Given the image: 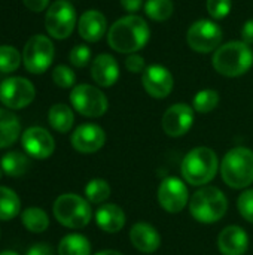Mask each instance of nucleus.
Instances as JSON below:
<instances>
[{"label": "nucleus", "instance_id": "1", "mask_svg": "<svg viewBox=\"0 0 253 255\" xmlns=\"http://www.w3.org/2000/svg\"><path fill=\"white\" fill-rule=\"evenodd\" d=\"M151 37L148 22L139 15H127L116 19L107 33V42L112 49L121 54H136L146 46Z\"/></svg>", "mask_w": 253, "mask_h": 255}, {"label": "nucleus", "instance_id": "2", "mask_svg": "<svg viewBox=\"0 0 253 255\" xmlns=\"http://www.w3.org/2000/svg\"><path fill=\"white\" fill-rule=\"evenodd\" d=\"M212 64L215 70L224 76H242L253 66L252 48L243 40H231L224 43L215 51Z\"/></svg>", "mask_w": 253, "mask_h": 255}, {"label": "nucleus", "instance_id": "3", "mask_svg": "<svg viewBox=\"0 0 253 255\" xmlns=\"http://www.w3.org/2000/svg\"><path fill=\"white\" fill-rule=\"evenodd\" d=\"M219 167L218 154L207 146H197L191 149L182 160V176L194 187H206L216 176Z\"/></svg>", "mask_w": 253, "mask_h": 255}, {"label": "nucleus", "instance_id": "4", "mask_svg": "<svg viewBox=\"0 0 253 255\" xmlns=\"http://www.w3.org/2000/svg\"><path fill=\"white\" fill-rule=\"evenodd\" d=\"M221 175L224 182L234 188L243 190L253 182V151L245 146L230 149L222 160Z\"/></svg>", "mask_w": 253, "mask_h": 255}, {"label": "nucleus", "instance_id": "5", "mask_svg": "<svg viewBox=\"0 0 253 255\" xmlns=\"http://www.w3.org/2000/svg\"><path fill=\"white\" fill-rule=\"evenodd\" d=\"M228 211V200L218 187H203L192 194L189 212L201 224L221 221Z\"/></svg>", "mask_w": 253, "mask_h": 255}, {"label": "nucleus", "instance_id": "6", "mask_svg": "<svg viewBox=\"0 0 253 255\" xmlns=\"http://www.w3.org/2000/svg\"><path fill=\"white\" fill-rule=\"evenodd\" d=\"M54 217L55 220L67 229H84L89 224L92 211L89 202L78 194L67 193L61 194L54 202Z\"/></svg>", "mask_w": 253, "mask_h": 255}, {"label": "nucleus", "instance_id": "7", "mask_svg": "<svg viewBox=\"0 0 253 255\" xmlns=\"http://www.w3.org/2000/svg\"><path fill=\"white\" fill-rule=\"evenodd\" d=\"M70 103L76 112L88 118L103 117L109 108V102L104 93L89 84L75 85L70 93Z\"/></svg>", "mask_w": 253, "mask_h": 255}, {"label": "nucleus", "instance_id": "8", "mask_svg": "<svg viewBox=\"0 0 253 255\" xmlns=\"http://www.w3.org/2000/svg\"><path fill=\"white\" fill-rule=\"evenodd\" d=\"M55 55L54 45L49 37L43 34L31 36L22 51V61L27 72L39 75L49 69Z\"/></svg>", "mask_w": 253, "mask_h": 255}, {"label": "nucleus", "instance_id": "9", "mask_svg": "<svg viewBox=\"0 0 253 255\" xmlns=\"http://www.w3.org/2000/svg\"><path fill=\"white\" fill-rule=\"evenodd\" d=\"M76 25V10L67 0L54 1L45 15V28L55 39H67Z\"/></svg>", "mask_w": 253, "mask_h": 255}, {"label": "nucleus", "instance_id": "10", "mask_svg": "<svg viewBox=\"0 0 253 255\" xmlns=\"http://www.w3.org/2000/svg\"><path fill=\"white\" fill-rule=\"evenodd\" d=\"M186 40L188 45L197 52H212L221 46L222 30L212 19H198L188 28Z\"/></svg>", "mask_w": 253, "mask_h": 255}, {"label": "nucleus", "instance_id": "11", "mask_svg": "<svg viewBox=\"0 0 253 255\" xmlns=\"http://www.w3.org/2000/svg\"><path fill=\"white\" fill-rule=\"evenodd\" d=\"M34 85L25 78L12 76L0 84V102L7 109H22L34 100Z\"/></svg>", "mask_w": 253, "mask_h": 255}, {"label": "nucleus", "instance_id": "12", "mask_svg": "<svg viewBox=\"0 0 253 255\" xmlns=\"http://www.w3.org/2000/svg\"><path fill=\"white\" fill-rule=\"evenodd\" d=\"M157 197H158L160 206L169 214L182 212L189 202L188 187L185 185V182L182 179H179L176 176L166 178L160 184Z\"/></svg>", "mask_w": 253, "mask_h": 255}, {"label": "nucleus", "instance_id": "13", "mask_svg": "<svg viewBox=\"0 0 253 255\" xmlns=\"http://www.w3.org/2000/svg\"><path fill=\"white\" fill-rule=\"evenodd\" d=\"M194 124V108L186 103L170 106L163 115V130L170 137H180L189 131Z\"/></svg>", "mask_w": 253, "mask_h": 255}, {"label": "nucleus", "instance_id": "14", "mask_svg": "<svg viewBox=\"0 0 253 255\" xmlns=\"http://www.w3.org/2000/svg\"><path fill=\"white\" fill-rule=\"evenodd\" d=\"M21 143L24 151L36 160L49 158L55 151V140L43 127L27 128L21 136Z\"/></svg>", "mask_w": 253, "mask_h": 255}, {"label": "nucleus", "instance_id": "15", "mask_svg": "<svg viewBox=\"0 0 253 255\" xmlns=\"http://www.w3.org/2000/svg\"><path fill=\"white\" fill-rule=\"evenodd\" d=\"M145 91L154 99H166L174 85L171 72L161 64H151L142 75Z\"/></svg>", "mask_w": 253, "mask_h": 255}, {"label": "nucleus", "instance_id": "16", "mask_svg": "<svg viewBox=\"0 0 253 255\" xmlns=\"http://www.w3.org/2000/svg\"><path fill=\"white\" fill-rule=\"evenodd\" d=\"M72 146L82 154H92L100 151L106 143V133L97 124H82L72 134Z\"/></svg>", "mask_w": 253, "mask_h": 255}, {"label": "nucleus", "instance_id": "17", "mask_svg": "<svg viewBox=\"0 0 253 255\" xmlns=\"http://www.w3.org/2000/svg\"><path fill=\"white\" fill-rule=\"evenodd\" d=\"M218 248L222 255H243L249 248V236L242 227L228 226L218 236Z\"/></svg>", "mask_w": 253, "mask_h": 255}, {"label": "nucleus", "instance_id": "18", "mask_svg": "<svg viewBox=\"0 0 253 255\" xmlns=\"http://www.w3.org/2000/svg\"><path fill=\"white\" fill-rule=\"evenodd\" d=\"M130 242L137 251L152 254L160 248L161 236L154 226L148 223H137L130 230Z\"/></svg>", "mask_w": 253, "mask_h": 255}, {"label": "nucleus", "instance_id": "19", "mask_svg": "<svg viewBox=\"0 0 253 255\" xmlns=\"http://www.w3.org/2000/svg\"><path fill=\"white\" fill-rule=\"evenodd\" d=\"M78 30L82 39L86 42H98L107 30L106 16L95 9H89L84 12L78 22Z\"/></svg>", "mask_w": 253, "mask_h": 255}, {"label": "nucleus", "instance_id": "20", "mask_svg": "<svg viewBox=\"0 0 253 255\" xmlns=\"http://www.w3.org/2000/svg\"><path fill=\"white\" fill-rule=\"evenodd\" d=\"M91 76L100 87H112L119 78V66L110 54H100L92 60Z\"/></svg>", "mask_w": 253, "mask_h": 255}, {"label": "nucleus", "instance_id": "21", "mask_svg": "<svg viewBox=\"0 0 253 255\" xmlns=\"http://www.w3.org/2000/svg\"><path fill=\"white\" fill-rule=\"evenodd\" d=\"M95 223L106 233H118L125 226V212L115 203L101 205L95 212Z\"/></svg>", "mask_w": 253, "mask_h": 255}, {"label": "nucleus", "instance_id": "22", "mask_svg": "<svg viewBox=\"0 0 253 255\" xmlns=\"http://www.w3.org/2000/svg\"><path fill=\"white\" fill-rule=\"evenodd\" d=\"M21 131L19 120L15 114L9 112L7 109L0 108V148H7L13 145Z\"/></svg>", "mask_w": 253, "mask_h": 255}, {"label": "nucleus", "instance_id": "23", "mask_svg": "<svg viewBox=\"0 0 253 255\" xmlns=\"http://www.w3.org/2000/svg\"><path fill=\"white\" fill-rule=\"evenodd\" d=\"M48 121L51 127L58 131V133H67L72 130L73 123H75V115L73 111L63 103H57L49 109L48 114Z\"/></svg>", "mask_w": 253, "mask_h": 255}, {"label": "nucleus", "instance_id": "24", "mask_svg": "<svg viewBox=\"0 0 253 255\" xmlns=\"http://www.w3.org/2000/svg\"><path fill=\"white\" fill-rule=\"evenodd\" d=\"M0 167L1 172H4L7 176L12 178H18L25 175V172L30 167V160L25 154L22 152H16V151H10L7 154H4L0 160Z\"/></svg>", "mask_w": 253, "mask_h": 255}, {"label": "nucleus", "instance_id": "25", "mask_svg": "<svg viewBox=\"0 0 253 255\" xmlns=\"http://www.w3.org/2000/svg\"><path fill=\"white\" fill-rule=\"evenodd\" d=\"M58 255H91V244L82 235H67L58 244Z\"/></svg>", "mask_w": 253, "mask_h": 255}, {"label": "nucleus", "instance_id": "26", "mask_svg": "<svg viewBox=\"0 0 253 255\" xmlns=\"http://www.w3.org/2000/svg\"><path fill=\"white\" fill-rule=\"evenodd\" d=\"M21 221L24 227L31 233H43L49 227V218L46 212L37 206L27 208L21 214Z\"/></svg>", "mask_w": 253, "mask_h": 255}, {"label": "nucleus", "instance_id": "27", "mask_svg": "<svg viewBox=\"0 0 253 255\" xmlns=\"http://www.w3.org/2000/svg\"><path fill=\"white\" fill-rule=\"evenodd\" d=\"M21 211V200L16 193L7 187H0V220H13Z\"/></svg>", "mask_w": 253, "mask_h": 255}, {"label": "nucleus", "instance_id": "28", "mask_svg": "<svg viewBox=\"0 0 253 255\" xmlns=\"http://www.w3.org/2000/svg\"><path fill=\"white\" fill-rule=\"evenodd\" d=\"M110 193L112 190H110L109 182L100 178L91 179L85 187V197L89 203H94V205L104 203L110 197Z\"/></svg>", "mask_w": 253, "mask_h": 255}, {"label": "nucleus", "instance_id": "29", "mask_svg": "<svg viewBox=\"0 0 253 255\" xmlns=\"http://www.w3.org/2000/svg\"><path fill=\"white\" fill-rule=\"evenodd\" d=\"M174 10V4L171 0H146L145 3V13L158 22H163L171 16Z\"/></svg>", "mask_w": 253, "mask_h": 255}, {"label": "nucleus", "instance_id": "30", "mask_svg": "<svg viewBox=\"0 0 253 255\" xmlns=\"http://www.w3.org/2000/svg\"><path fill=\"white\" fill-rule=\"evenodd\" d=\"M219 105V93L210 88L201 90L194 96L192 108L200 114H209Z\"/></svg>", "mask_w": 253, "mask_h": 255}, {"label": "nucleus", "instance_id": "31", "mask_svg": "<svg viewBox=\"0 0 253 255\" xmlns=\"http://www.w3.org/2000/svg\"><path fill=\"white\" fill-rule=\"evenodd\" d=\"M22 55L19 51L10 45H0V72L10 73L15 72L21 64Z\"/></svg>", "mask_w": 253, "mask_h": 255}, {"label": "nucleus", "instance_id": "32", "mask_svg": "<svg viewBox=\"0 0 253 255\" xmlns=\"http://www.w3.org/2000/svg\"><path fill=\"white\" fill-rule=\"evenodd\" d=\"M52 81L60 88H72L76 82V75L70 67L60 64L52 70Z\"/></svg>", "mask_w": 253, "mask_h": 255}, {"label": "nucleus", "instance_id": "33", "mask_svg": "<svg viewBox=\"0 0 253 255\" xmlns=\"http://www.w3.org/2000/svg\"><path fill=\"white\" fill-rule=\"evenodd\" d=\"M237 209L248 223L253 224V188L246 190L240 194L237 200Z\"/></svg>", "mask_w": 253, "mask_h": 255}, {"label": "nucleus", "instance_id": "34", "mask_svg": "<svg viewBox=\"0 0 253 255\" xmlns=\"http://www.w3.org/2000/svg\"><path fill=\"white\" fill-rule=\"evenodd\" d=\"M207 12L215 19H222L231 12V0H207Z\"/></svg>", "mask_w": 253, "mask_h": 255}, {"label": "nucleus", "instance_id": "35", "mask_svg": "<svg viewBox=\"0 0 253 255\" xmlns=\"http://www.w3.org/2000/svg\"><path fill=\"white\" fill-rule=\"evenodd\" d=\"M70 63L75 67H85L91 61V49L86 45H76L70 51Z\"/></svg>", "mask_w": 253, "mask_h": 255}, {"label": "nucleus", "instance_id": "36", "mask_svg": "<svg viewBox=\"0 0 253 255\" xmlns=\"http://www.w3.org/2000/svg\"><path fill=\"white\" fill-rule=\"evenodd\" d=\"M125 67H127L128 72L140 73V72H145L146 64H145L143 57H140L139 54H130V55L125 58Z\"/></svg>", "mask_w": 253, "mask_h": 255}, {"label": "nucleus", "instance_id": "37", "mask_svg": "<svg viewBox=\"0 0 253 255\" xmlns=\"http://www.w3.org/2000/svg\"><path fill=\"white\" fill-rule=\"evenodd\" d=\"M25 255H54V251L49 245L46 244H36L27 250Z\"/></svg>", "mask_w": 253, "mask_h": 255}, {"label": "nucleus", "instance_id": "38", "mask_svg": "<svg viewBox=\"0 0 253 255\" xmlns=\"http://www.w3.org/2000/svg\"><path fill=\"white\" fill-rule=\"evenodd\" d=\"M25 7L31 12H42L48 7L49 0H22Z\"/></svg>", "mask_w": 253, "mask_h": 255}, {"label": "nucleus", "instance_id": "39", "mask_svg": "<svg viewBox=\"0 0 253 255\" xmlns=\"http://www.w3.org/2000/svg\"><path fill=\"white\" fill-rule=\"evenodd\" d=\"M242 39L245 43L253 45V18L248 19L242 28Z\"/></svg>", "mask_w": 253, "mask_h": 255}, {"label": "nucleus", "instance_id": "40", "mask_svg": "<svg viewBox=\"0 0 253 255\" xmlns=\"http://www.w3.org/2000/svg\"><path fill=\"white\" fill-rule=\"evenodd\" d=\"M119 1H121V6L130 13H136L143 6V0H119Z\"/></svg>", "mask_w": 253, "mask_h": 255}, {"label": "nucleus", "instance_id": "41", "mask_svg": "<svg viewBox=\"0 0 253 255\" xmlns=\"http://www.w3.org/2000/svg\"><path fill=\"white\" fill-rule=\"evenodd\" d=\"M95 255H124V254H121L119 251H115V250H104V251L97 253Z\"/></svg>", "mask_w": 253, "mask_h": 255}, {"label": "nucleus", "instance_id": "42", "mask_svg": "<svg viewBox=\"0 0 253 255\" xmlns=\"http://www.w3.org/2000/svg\"><path fill=\"white\" fill-rule=\"evenodd\" d=\"M0 255H18L16 253H13V251H3V253H0Z\"/></svg>", "mask_w": 253, "mask_h": 255}, {"label": "nucleus", "instance_id": "43", "mask_svg": "<svg viewBox=\"0 0 253 255\" xmlns=\"http://www.w3.org/2000/svg\"><path fill=\"white\" fill-rule=\"evenodd\" d=\"M0 178H1V172H0Z\"/></svg>", "mask_w": 253, "mask_h": 255}]
</instances>
